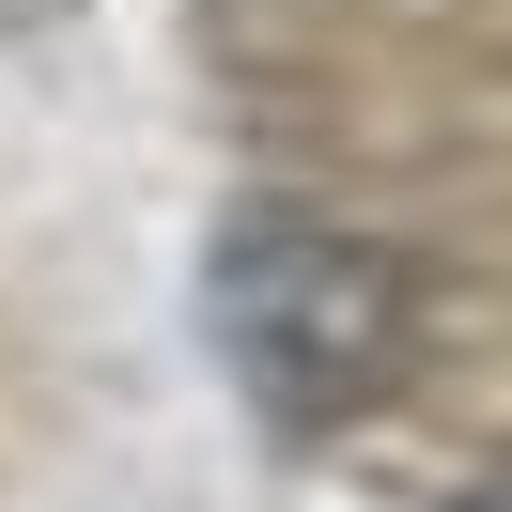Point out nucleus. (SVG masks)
Masks as SVG:
<instances>
[{
    "label": "nucleus",
    "mask_w": 512,
    "mask_h": 512,
    "mask_svg": "<svg viewBox=\"0 0 512 512\" xmlns=\"http://www.w3.org/2000/svg\"><path fill=\"white\" fill-rule=\"evenodd\" d=\"M466 512H512V481H497V497H466Z\"/></svg>",
    "instance_id": "obj_2"
},
{
    "label": "nucleus",
    "mask_w": 512,
    "mask_h": 512,
    "mask_svg": "<svg viewBox=\"0 0 512 512\" xmlns=\"http://www.w3.org/2000/svg\"><path fill=\"white\" fill-rule=\"evenodd\" d=\"M202 326H218L233 388H249L264 419H342V404H373V388L404 373V264H388L373 233H342V218L264 202V218H233L218 264H202Z\"/></svg>",
    "instance_id": "obj_1"
}]
</instances>
